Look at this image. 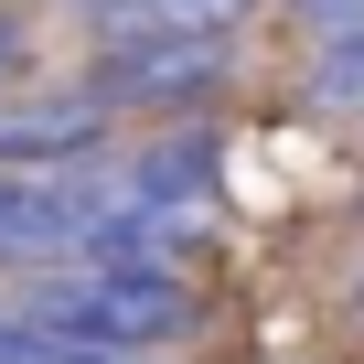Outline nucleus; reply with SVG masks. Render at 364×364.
<instances>
[{
	"label": "nucleus",
	"instance_id": "f03ea898",
	"mask_svg": "<svg viewBox=\"0 0 364 364\" xmlns=\"http://www.w3.org/2000/svg\"><path fill=\"white\" fill-rule=\"evenodd\" d=\"M107 215V182L86 171H0V268H75Z\"/></svg>",
	"mask_w": 364,
	"mask_h": 364
},
{
	"label": "nucleus",
	"instance_id": "6e6552de",
	"mask_svg": "<svg viewBox=\"0 0 364 364\" xmlns=\"http://www.w3.org/2000/svg\"><path fill=\"white\" fill-rule=\"evenodd\" d=\"M353 300H364V279H353Z\"/></svg>",
	"mask_w": 364,
	"mask_h": 364
},
{
	"label": "nucleus",
	"instance_id": "39448f33",
	"mask_svg": "<svg viewBox=\"0 0 364 364\" xmlns=\"http://www.w3.org/2000/svg\"><path fill=\"white\" fill-rule=\"evenodd\" d=\"M107 150V107L75 86V97H22L0 107V171H86Z\"/></svg>",
	"mask_w": 364,
	"mask_h": 364
},
{
	"label": "nucleus",
	"instance_id": "f257e3e1",
	"mask_svg": "<svg viewBox=\"0 0 364 364\" xmlns=\"http://www.w3.org/2000/svg\"><path fill=\"white\" fill-rule=\"evenodd\" d=\"M0 311H22L33 332H54L97 364H139V353H161L204 321V289L171 279V268H33Z\"/></svg>",
	"mask_w": 364,
	"mask_h": 364
},
{
	"label": "nucleus",
	"instance_id": "20e7f679",
	"mask_svg": "<svg viewBox=\"0 0 364 364\" xmlns=\"http://www.w3.org/2000/svg\"><path fill=\"white\" fill-rule=\"evenodd\" d=\"M236 75V43L215 33V43H97V65H86V97L97 107H193L204 86H225Z\"/></svg>",
	"mask_w": 364,
	"mask_h": 364
},
{
	"label": "nucleus",
	"instance_id": "423d86ee",
	"mask_svg": "<svg viewBox=\"0 0 364 364\" xmlns=\"http://www.w3.org/2000/svg\"><path fill=\"white\" fill-rule=\"evenodd\" d=\"M11 75H22V11L0 0V86H11Z\"/></svg>",
	"mask_w": 364,
	"mask_h": 364
},
{
	"label": "nucleus",
	"instance_id": "7ed1b4c3",
	"mask_svg": "<svg viewBox=\"0 0 364 364\" xmlns=\"http://www.w3.org/2000/svg\"><path fill=\"white\" fill-rule=\"evenodd\" d=\"M107 204L215 236V225H225V139H215V129H171V139H150V150L107 182Z\"/></svg>",
	"mask_w": 364,
	"mask_h": 364
},
{
	"label": "nucleus",
	"instance_id": "0eeeda50",
	"mask_svg": "<svg viewBox=\"0 0 364 364\" xmlns=\"http://www.w3.org/2000/svg\"><path fill=\"white\" fill-rule=\"evenodd\" d=\"M75 11H107V0H75Z\"/></svg>",
	"mask_w": 364,
	"mask_h": 364
}]
</instances>
